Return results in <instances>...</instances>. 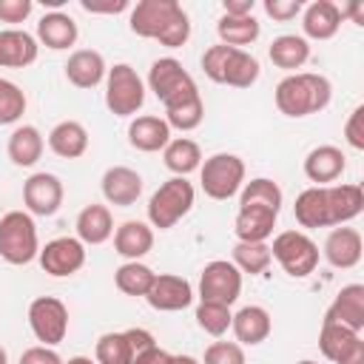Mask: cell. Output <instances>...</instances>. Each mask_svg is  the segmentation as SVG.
Instances as JSON below:
<instances>
[{
    "instance_id": "obj_6",
    "label": "cell",
    "mask_w": 364,
    "mask_h": 364,
    "mask_svg": "<svg viewBox=\"0 0 364 364\" xmlns=\"http://www.w3.org/2000/svg\"><path fill=\"white\" fill-rule=\"evenodd\" d=\"M270 256L282 264V270L293 279H304L316 270L318 264V245L301 233V230H282L273 245H270Z\"/></svg>"
},
{
    "instance_id": "obj_52",
    "label": "cell",
    "mask_w": 364,
    "mask_h": 364,
    "mask_svg": "<svg viewBox=\"0 0 364 364\" xmlns=\"http://www.w3.org/2000/svg\"><path fill=\"white\" fill-rule=\"evenodd\" d=\"M63 364H97V361L88 358V355H74V358H68V361H63Z\"/></svg>"
},
{
    "instance_id": "obj_4",
    "label": "cell",
    "mask_w": 364,
    "mask_h": 364,
    "mask_svg": "<svg viewBox=\"0 0 364 364\" xmlns=\"http://www.w3.org/2000/svg\"><path fill=\"white\" fill-rule=\"evenodd\" d=\"M40 253L37 225L26 210H9L0 219V256L9 264H28Z\"/></svg>"
},
{
    "instance_id": "obj_51",
    "label": "cell",
    "mask_w": 364,
    "mask_h": 364,
    "mask_svg": "<svg viewBox=\"0 0 364 364\" xmlns=\"http://www.w3.org/2000/svg\"><path fill=\"white\" fill-rule=\"evenodd\" d=\"M253 6H256L253 0H225L222 3L228 17H247V14H253Z\"/></svg>"
},
{
    "instance_id": "obj_7",
    "label": "cell",
    "mask_w": 364,
    "mask_h": 364,
    "mask_svg": "<svg viewBox=\"0 0 364 364\" xmlns=\"http://www.w3.org/2000/svg\"><path fill=\"white\" fill-rule=\"evenodd\" d=\"M145 102V82L136 68L128 63H117L105 74V105L114 117H134Z\"/></svg>"
},
{
    "instance_id": "obj_27",
    "label": "cell",
    "mask_w": 364,
    "mask_h": 364,
    "mask_svg": "<svg viewBox=\"0 0 364 364\" xmlns=\"http://www.w3.org/2000/svg\"><path fill=\"white\" fill-rule=\"evenodd\" d=\"M74 228H77V239L82 245H102L114 236V216L105 205L91 202L77 213Z\"/></svg>"
},
{
    "instance_id": "obj_46",
    "label": "cell",
    "mask_w": 364,
    "mask_h": 364,
    "mask_svg": "<svg viewBox=\"0 0 364 364\" xmlns=\"http://www.w3.org/2000/svg\"><path fill=\"white\" fill-rule=\"evenodd\" d=\"M34 3L31 0H0V20L3 23H23L28 20Z\"/></svg>"
},
{
    "instance_id": "obj_12",
    "label": "cell",
    "mask_w": 364,
    "mask_h": 364,
    "mask_svg": "<svg viewBox=\"0 0 364 364\" xmlns=\"http://www.w3.org/2000/svg\"><path fill=\"white\" fill-rule=\"evenodd\" d=\"M37 259L48 276H74L85 264V245L77 236H57L46 242V247H40Z\"/></svg>"
},
{
    "instance_id": "obj_21",
    "label": "cell",
    "mask_w": 364,
    "mask_h": 364,
    "mask_svg": "<svg viewBox=\"0 0 364 364\" xmlns=\"http://www.w3.org/2000/svg\"><path fill=\"white\" fill-rule=\"evenodd\" d=\"M341 9L330 0H313L307 9H301V31L304 40H330L341 28Z\"/></svg>"
},
{
    "instance_id": "obj_8",
    "label": "cell",
    "mask_w": 364,
    "mask_h": 364,
    "mask_svg": "<svg viewBox=\"0 0 364 364\" xmlns=\"http://www.w3.org/2000/svg\"><path fill=\"white\" fill-rule=\"evenodd\" d=\"M148 88L154 91V97H156L165 108H171V105H176V102H182V100L199 94L193 77H191V74L185 71V65H182L179 60H173V57H159V60H154V65H151V71H148Z\"/></svg>"
},
{
    "instance_id": "obj_30",
    "label": "cell",
    "mask_w": 364,
    "mask_h": 364,
    "mask_svg": "<svg viewBox=\"0 0 364 364\" xmlns=\"http://www.w3.org/2000/svg\"><path fill=\"white\" fill-rule=\"evenodd\" d=\"M48 148L63 159H77L88 151V131L77 119H63L48 134Z\"/></svg>"
},
{
    "instance_id": "obj_32",
    "label": "cell",
    "mask_w": 364,
    "mask_h": 364,
    "mask_svg": "<svg viewBox=\"0 0 364 364\" xmlns=\"http://www.w3.org/2000/svg\"><path fill=\"white\" fill-rule=\"evenodd\" d=\"M43 148H46L43 134H40L34 125H17V128L9 134V145H6L9 159H11L14 165H20V168H31V165L43 156Z\"/></svg>"
},
{
    "instance_id": "obj_29",
    "label": "cell",
    "mask_w": 364,
    "mask_h": 364,
    "mask_svg": "<svg viewBox=\"0 0 364 364\" xmlns=\"http://www.w3.org/2000/svg\"><path fill=\"white\" fill-rule=\"evenodd\" d=\"M128 142L136 151L154 154V151H162L171 142V128H168V122L162 117L145 114V117L131 119V125H128Z\"/></svg>"
},
{
    "instance_id": "obj_15",
    "label": "cell",
    "mask_w": 364,
    "mask_h": 364,
    "mask_svg": "<svg viewBox=\"0 0 364 364\" xmlns=\"http://www.w3.org/2000/svg\"><path fill=\"white\" fill-rule=\"evenodd\" d=\"M145 301L159 310V313H176V310H185L191 301H193V287L188 279L182 276H173V273H156L154 276V284L148 287L145 293Z\"/></svg>"
},
{
    "instance_id": "obj_34",
    "label": "cell",
    "mask_w": 364,
    "mask_h": 364,
    "mask_svg": "<svg viewBox=\"0 0 364 364\" xmlns=\"http://www.w3.org/2000/svg\"><path fill=\"white\" fill-rule=\"evenodd\" d=\"M162 159H165V168L176 176H188L193 171H199L202 165V151L193 139L188 136H176L171 139L165 148H162Z\"/></svg>"
},
{
    "instance_id": "obj_38",
    "label": "cell",
    "mask_w": 364,
    "mask_h": 364,
    "mask_svg": "<svg viewBox=\"0 0 364 364\" xmlns=\"http://www.w3.org/2000/svg\"><path fill=\"white\" fill-rule=\"evenodd\" d=\"M202 117H205V102H202V94H193L171 108H165V122L168 128H176V131H193L202 125Z\"/></svg>"
},
{
    "instance_id": "obj_10",
    "label": "cell",
    "mask_w": 364,
    "mask_h": 364,
    "mask_svg": "<svg viewBox=\"0 0 364 364\" xmlns=\"http://www.w3.org/2000/svg\"><path fill=\"white\" fill-rule=\"evenodd\" d=\"M242 293V273L228 259H213L199 276V301H213L230 307Z\"/></svg>"
},
{
    "instance_id": "obj_53",
    "label": "cell",
    "mask_w": 364,
    "mask_h": 364,
    "mask_svg": "<svg viewBox=\"0 0 364 364\" xmlns=\"http://www.w3.org/2000/svg\"><path fill=\"white\" fill-rule=\"evenodd\" d=\"M173 364H202V361H196L193 355H173Z\"/></svg>"
},
{
    "instance_id": "obj_14",
    "label": "cell",
    "mask_w": 364,
    "mask_h": 364,
    "mask_svg": "<svg viewBox=\"0 0 364 364\" xmlns=\"http://www.w3.org/2000/svg\"><path fill=\"white\" fill-rule=\"evenodd\" d=\"M179 3L176 0H139L134 9H131V31L136 37H145V40H159V34L165 31V26L179 14Z\"/></svg>"
},
{
    "instance_id": "obj_24",
    "label": "cell",
    "mask_w": 364,
    "mask_h": 364,
    "mask_svg": "<svg viewBox=\"0 0 364 364\" xmlns=\"http://www.w3.org/2000/svg\"><path fill=\"white\" fill-rule=\"evenodd\" d=\"M151 247H154V230L148 222L128 219L114 230V250L128 262H139L145 253H151Z\"/></svg>"
},
{
    "instance_id": "obj_48",
    "label": "cell",
    "mask_w": 364,
    "mask_h": 364,
    "mask_svg": "<svg viewBox=\"0 0 364 364\" xmlns=\"http://www.w3.org/2000/svg\"><path fill=\"white\" fill-rule=\"evenodd\" d=\"M125 338H128V344H131L134 358H136L142 350H148V347L156 344L154 336H151V330H145V327H131V330H125Z\"/></svg>"
},
{
    "instance_id": "obj_44",
    "label": "cell",
    "mask_w": 364,
    "mask_h": 364,
    "mask_svg": "<svg viewBox=\"0 0 364 364\" xmlns=\"http://www.w3.org/2000/svg\"><path fill=\"white\" fill-rule=\"evenodd\" d=\"M344 139L350 148L364 151V105H355L344 122Z\"/></svg>"
},
{
    "instance_id": "obj_3",
    "label": "cell",
    "mask_w": 364,
    "mask_h": 364,
    "mask_svg": "<svg viewBox=\"0 0 364 364\" xmlns=\"http://www.w3.org/2000/svg\"><path fill=\"white\" fill-rule=\"evenodd\" d=\"M193 199H196L193 185L185 176H171L148 199V222H151V228H159V230L173 228L182 216H188V210L193 208Z\"/></svg>"
},
{
    "instance_id": "obj_2",
    "label": "cell",
    "mask_w": 364,
    "mask_h": 364,
    "mask_svg": "<svg viewBox=\"0 0 364 364\" xmlns=\"http://www.w3.org/2000/svg\"><path fill=\"white\" fill-rule=\"evenodd\" d=\"M202 71L208 80L222 82V85H233V88H250L259 74L262 65L259 60L245 51V48H230V46H210L202 54Z\"/></svg>"
},
{
    "instance_id": "obj_54",
    "label": "cell",
    "mask_w": 364,
    "mask_h": 364,
    "mask_svg": "<svg viewBox=\"0 0 364 364\" xmlns=\"http://www.w3.org/2000/svg\"><path fill=\"white\" fill-rule=\"evenodd\" d=\"M0 364H9V353H6V347L0 344Z\"/></svg>"
},
{
    "instance_id": "obj_16",
    "label": "cell",
    "mask_w": 364,
    "mask_h": 364,
    "mask_svg": "<svg viewBox=\"0 0 364 364\" xmlns=\"http://www.w3.org/2000/svg\"><path fill=\"white\" fill-rule=\"evenodd\" d=\"M324 259L333 264V267H341V270H350L361 262V253H364V242H361V233L355 228H347V225H338L327 233L324 239Z\"/></svg>"
},
{
    "instance_id": "obj_55",
    "label": "cell",
    "mask_w": 364,
    "mask_h": 364,
    "mask_svg": "<svg viewBox=\"0 0 364 364\" xmlns=\"http://www.w3.org/2000/svg\"><path fill=\"white\" fill-rule=\"evenodd\" d=\"M299 364H318V361H313V358H304V361H299Z\"/></svg>"
},
{
    "instance_id": "obj_33",
    "label": "cell",
    "mask_w": 364,
    "mask_h": 364,
    "mask_svg": "<svg viewBox=\"0 0 364 364\" xmlns=\"http://www.w3.org/2000/svg\"><path fill=\"white\" fill-rule=\"evenodd\" d=\"M293 213H296V222L301 228H330V210H327V191L313 185L307 191H301L296 196V205H293Z\"/></svg>"
},
{
    "instance_id": "obj_31",
    "label": "cell",
    "mask_w": 364,
    "mask_h": 364,
    "mask_svg": "<svg viewBox=\"0 0 364 364\" xmlns=\"http://www.w3.org/2000/svg\"><path fill=\"white\" fill-rule=\"evenodd\" d=\"M267 57L276 68L296 74V68H301L310 60V43L301 34H279L267 48Z\"/></svg>"
},
{
    "instance_id": "obj_45",
    "label": "cell",
    "mask_w": 364,
    "mask_h": 364,
    "mask_svg": "<svg viewBox=\"0 0 364 364\" xmlns=\"http://www.w3.org/2000/svg\"><path fill=\"white\" fill-rule=\"evenodd\" d=\"M301 9H304L301 0H264L267 17H273V20H279V23H287V20L299 17Z\"/></svg>"
},
{
    "instance_id": "obj_18",
    "label": "cell",
    "mask_w": 364,
    "mask_h": 364,
    "mask_svg": "<svg viewBox=\"0 0 364 364\" xmlns=\"http://www.w3.org/2000/svg\"><path fill=\"white\" fill-rule=\"evenodd\" d=\"M324 318L336 321V324H341V327H347L353 333H361L364 330V284H358V282L355 284H344L336 293L333 304L327 307Z\"/></svg>"
},
{
    "instance_id": "obj_9",
    "label": "cell",
    "mask_w": 364,
    "mask_h": 364,
    "mask_svg": "<svg viewBox=\"0 0 364 364\" xmlns=\"http://www.w3.org/2000/svg\"><path fill=\"white\" fill-rule=\"evenodd\" d=\"M28 327L43 347H57L68 333V307L57 296H37L28 304Z\"/></svg>"
},
{
    "instance_id": "obj_47",
    "label": "cell",
    "mask_w": 364,
    "mask_h": 364,
    "mask_svg": "<svg viewBox=\"0 0 364 364\" xmlns=\"http://www.w3.org/2000/svg\"><path fill=\"white\" fill-rule=\"evenodd\" d=\"M17 364H63V358L57 355L54 347H43V344H37V347L23 350V355H20Z\"/></svg>"
},
{
    "instance_id": "obj_50",
    "label": "cell",
    "mask_w": 364,
    "mask_h": 364,
    "mask_svg": "<svg viewBox=\"0 0 364 364\" xmlns=\"http://www.w3.org/2000/svg\"><path fill=\"white\" fill-rule=\"evenodd\" d=\"M85 11H102V14H117L128 9V0H117V3H94V0H82L80 3Z\"/></svg>"
},
{
    "instance_id": "obj_20",
    "label": "cell",
    "mask_w": 364,
    "mask_h": 364,
    "mask_svg": "<svg viewBox=\"0 0 364 364\" xmlns=\"http://www.w3.org/2000/svg\"><path fill=\"white\" fill-rule=\"evenodd\" d=\"M40 43L34 34L23 28H3L0 31V68H26L37 60Z\"/></svg>"
},
{
    "instance_id": "obj_22",
    "label": "cell",
    "mask_w": 364,
    "mask_h": 364,
    "mask_svg": "<svg viewBox=\"0 0 364 364\" xmlns=\"http://www.w3.org/2000/svg\"><path fill=\"white\" fill-rule=\"evenodd\" d=\"M347 168V156L336 145H318L304 156V176L324 188L327 182H336Z\"/></svg>"
},
{
    "instance_id": "obj_41",
    "label": "cell",
    "mask_w": 364,
    "mask_h": 364,
    "mask_svg": "<svg viewBox=\"0 0 364 364\" xmlns=\"http://www.w3.org/2000/svg\"><path fill=\"white\" fill-rule=\"evenodd\" d=\"M230 307L225 304H213V301H199L196 304V324L208 333V336H225L230 330Z\"/></svg>"
},
{
    "instance_id": "obj_37",
    "label": "cell",
    "mask_w": 364,
    "mask_h": 364,
    "mask_svg": "<svg viewBox=\"0 0 364 364\" xmlns=\"http://www.w3.org/2000/svg\"><path fill=\"white\" fill-rule=\"evenodd\" d=\"M154 276H156V273H154L148 264H142V262H125V264H119V267L114 270L117 287H119L125 296H142V299H145L148 287L154 284Z\"/></svg>"
},
{
    "instance_id": "obj_19",
    "label": "cell",
    "mask_w": 364,
    "mask_h": 364,
    "mask_svg": "<svg viewBox=\"0 0 364 364\" xmlns=\"http://www.w3.org/2000/svg\"><path fill=\"white\" fill-rule=\"evenodd\" d=\"M279 210L267 208V205H239L233 230L239 242H267L273 228H276Z\"/></svg>"
},
{
    "instance_id": "obj_26",
    "label": "cell",
    "mask_w": 364,
    "mask_h": 364,
    "mask_svg": "<svg viewBox=\"0 0 364 364\" xmlns=\"http://www.w3.org/2000/svg\"><path fill=\"white\" fill-rule=\"evenodd\" d=\"M327 191V210H330V225H347L364 210V191L355 182L344 185H324Z\"/></svg>"
},
{
    "instance_id": "obj_17",
    "label": "cell",
    "mask_w": 364,
    "mask_h": 364,
    "mask_svg": "<svg viewBox=\"0 0 364 364\" xmlns=\"http://www.w3.org/2000/svg\"><path fill=\"white\" fill-rule=\"evenodd\" d=\"M102 196L117 208H131L142 196V176L128 165H114L102 173Z\"/></svg>"
},
{
    "instance_id": "obj_49",
    "label": "cell",
    "mask_w": 364,
    "mask_h": 364,
    "mask_svg": "<svg viewBox=\"0 0 364 364\" xmlns=\"http://www.w3.org/2000/svg\"><path fill=\"white\" fill-rule=\"evenodd\" d=\"M131 364H173V355L168 353V350H162V347H148V350H142Z\"/></svg>"
},
{
    "instance_id": "obj_25",
    "label": "cell",
    "mask_w": 364,
    "mask_h": 364,
    "mask_svg": "<svg viewBox=\"0 0 364 364\" xmlns=\"http://www.w3.org/2000/svg\"><path fill=\"white\" fill-rule=\"evenodd\" d=\"M105 74H108V65H105L102 54L94 51V48H80L65 63V77L77 88H94V85H100L105 80Z\"/></svg>"
},
{
    "instance_id": "obj_42",
    "label": "cell",
    "mask_w": 364,
    "mask_h": 364,
    "mask_svg": "<svg viewBox=\"0 0 364 364\" xmlns=\"http://www.w3.org/2000/svg\"><path fill=\"white\" fill-rule=\"evenodd\" d=\"M26 114V94L17 82L0 77V125H11Z\"/></svg>"
},
{
    "instance_id": "obj_35",
    "label": "cell",
    "mask_w": 364,
    "mask_h": 364,
    "mask_svg": "<svg viewBox=\"0 0 364 364\" xmlns=\"http://www.w3.org/2000/svg\"><path fill=\"white\" fill-rule=\"evenodd\" d=\"M216 34L222 40V46H230V48H242V46H250L259 40L262 34V26L253 14L247 17H228L222 14L219 23H216Z\"/></svg>"
},
{
    "instance_id": "obj_28",
    "label": "cell",
    "mask_w": 364,
    "mask_h": 364,
    "mask_svg": "<svg viewBox=\"0 0 364 364\" xmlns=\"http://www.w3.org/2000/svg\"><path fill=\"white\" fill-rule=\"evenodd\" d=\"M77 34H80L77 31V23L65 11H48L37 23V43H43L51 51L71 48L77 43Z\"/></svg>"
},
{
    "instance_id": "obj_5",
    "label": "cell",
    "mask_w": 364,
    "mask_h": 364,
    "mask_svg": "<svg viewBox=\"0 0 364 364\" xmlns=\"http://www.w3.org/2000/svg\"><path fill=\"white\" fill-rule=\"evenodd\" d=\"M199 182L205 196L225 202L236 196L245 185V162L236 154H213L199 165Z\"/></svg>"
},
{
    "instance_id": "obj_13",
    "label": "cell",
    "mask_w": 364,
    "mask_h": 364,
    "mask_svg": "<svg viewBox=\"0 0 364 364\" xmlns=\"http://www.w3.org/2000/svg\"><path fill=\"white\" fill-rule=\"evenodd\" d=\"M63 182L54 173L37 171L23 182V202H26V213L34 216H54L63 205Z\"/></svg>"
},
{
    "instance_id": "obj_43",
    "label": "cell",
    "mask_w": 364,
    "mask_h": 364,
    "mask_svg": "<svg viewBox=\"0 0 364 364\" xmlns=\"http://www.w3.org/2000/svg\"><path fill=\"white\" fill-rule=\"evenodd\" d=\"M202 364H245V350L236 341H213L205 350Z\"/></svg>"
},
{
    "instance_id": "obj_23",
    "label": "cell",
    "mask_w": 364,
    "mask_h": 364,
    "mask_svg": "<svg viewBox=\"0 0 364 364\" xmlns=\"http://www.w3.org/2000/svg\"><path fill=\"white\" fill-rule=\"evenodd\" d=\"M270 327H273L270 313L259 304H247L239 313H233V318H230V330L236 336V344H245V347L262 344L270 336Z\"/></svg>"
},
{
    "instance_id": "obj_40",
    "label": "cell",
    "mask_w": 364,
    "mask_h": 364,
    "mask_svg": "<svg viewBox=\"0 0 364 364\" xmlns=\"http://www.w3.org/2000/svg\"><path fill=\"white\" fill-rule=\"evenodd\" d=\"M94 361L97 364H131L134 353H131V344L125 338V330L122 333H102L97 338V347H94Z\"/></svg>"
},
{
    "instance_id": "obj_39",
    "label": "cell",
    "mask_w": 364,
    "mask_h": 364,
    "mask_svg": "<svg viewBox=\"0 0 364 364\" xmlns=\"http://www.w3.org/2000/svg\"><path fill=\"white\" fill-rule=\"evenodd\" d=\"M282 188L267 176H256L239 191V205H267L273 210H282Z\"/></svg>"
},
{
    "instance_id": "obj_36",
    "label": "cell",
    "mask_w": 364,
    "mask_h": 364,
    "mask_svg": "<svg viewBox=\"0 0 364 364\" xmlns=\"http://www.w3.org/2000/svg\"><path fill=\"white\" fill-rule=\"evenodd\" d=\"M270 262L273 256H270L267 242H236L233 245V264L239 267V273L262 276L270 267Z\"/></svg>"
},
{
    "instance_id": "obj_11",
    "label": "cell",
    "mask_w": 364,
    "mask_h": 364,
    "mask_svg": "<svg viewBox=\"0 0 364 364\" xmlns=\"http://www.w3.org/2000/svg\"><path fill=\"white\" fill-rule=\"evenodd\" d=\"M318 350L333 364H364V341L361 333H353L336 321H321Z\"/></svg>"
},
{
    "instance_id": "obj_1",
    "label": "cell",
    "mask_w": 364,
    "mask_h": 364,
    "mask_svg": "<svg viewBox=\"0 0 364 364\" xmlns=\"http://www.w3.org/2000/svg\"><path fill=\"white\" fill-rule=\"evenodd\" d=\"M330 97H333L330 80L324 74H313V71L287 74L276 85V108L293 119L324 111L330 105Z\"/></svg>"
}]
</instances>
